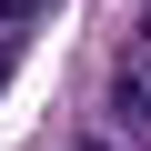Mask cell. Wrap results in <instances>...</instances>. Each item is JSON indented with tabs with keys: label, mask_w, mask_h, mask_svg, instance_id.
I'll return each instance as SVG.
<instances>
[{
	"label": "cell",
	"mask_w": 151,
	"mask_h": 151,
	"mask_svg": "<svg viewBox=\"0 0 151 151\" xmlns=\"http://www.w3.org/2000/svg\"><path fill=\"white\" fill-rule=\"evenodd\" d=\"M111 111H121V121H151V81H131V70H121V81H111Z\"/></svg>",
	"instance_id": "cell-1"
},
{
	"label": "cell",
	"mask_w": 151,
	"mask_h": 151,
	"mask_svg": "<svg viewBox=\"0 0 151 151\" xmlns=\"http://www.w3.org/2000/svg\"><path fill=\"white\" fill-rule=\"evenodd\" d=\"M20 10H30V0H0V20H20Z\"/></svg>",
	"instance_id": "cell-2"
},
{
	"label": "cell",
	"mask_w": 151,
	"mask_h": 151,
	"mask_svg": "<svg viewBox=\"0 0 151 151\" xmlns=\"http://www.w3.org/2000/svg\"><path fill=\"white\" fill-rule=\"evenodd\" d=\"M0 70H10V50H0Z\"/></svg>",
	"instance_id": "cell-3"
},
{
	"label": "cell",
	"mask_w": 151,
	"mask_h": 151,
	"mask_svg": "<svg viewBox=\"0 0 151 151\" xmlns=\"http://www.w3.org/2000/svg\"><path fill=\"white\" fill-rule=\"evenodd\" d=\"M81 151H101V141H81Z\"/></svg>",
	"instance_id": "cell-4"
},
{
	"label": "cell",
	"mask_w": 151,
	"mask_h": 151,
	"mask_svg": "<svg viewBox=\"0 0 151 151\" xmlns=\"http://www.w3.org/2000/svg\"><path fill=\"white\" fill-rule=\"evenodd\" d=\"M141 70H151V60H141Z\"/></svg>",
	"instance_id": "cell-5"
}]
</instances>
